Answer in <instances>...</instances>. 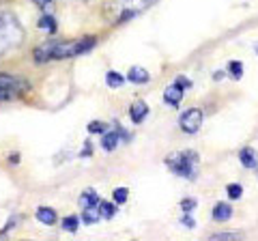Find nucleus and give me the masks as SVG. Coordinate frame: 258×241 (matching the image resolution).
I'll return each mask as SVG.
<instances>
[{
  "label": "nucleus",
  "instance_id": "obj_15",
  "mask_svg": "<svg viewBox=\"0 0 258 241\" xmlns=\"http://www.w3.org/2000/svg\"><path fill=\"white\" fill-rule=\"evenodd\" d=\"M39 28H43V30H47L50 35H54V33H56V20L52 18L50 13H43L41 20H39Z\"/></svg>",
  "mask_w": 258,
  "mask_h": 241
},
{
  "label": "nucleus",
  "instance_id": "obj_32",
  "mask_svg": "<svg viewBox=\"0 0 258 241\" xmlns=\"http://www.w3.org/2000/svg\"><path fill=\"white\" fill-rule=\"evenodd\" d=\"M80 3H86V0H80Z\"/></svg>",
  "mask_w": 258,
  "mask_h": 241
},
{
  "label": "nucleus",
  "instance_id": "obj_2",
  "mask_svg": "<svg viewBox=\"0 0 258 241\" xmlns=\"http://www.w3.org/2000/svg\"><path fill=\"white\" fill-rule=\"evenodd\" d=\"M157 0H108L103 7V15L110 24H123L134 18H138L140 13L151 9Z\"/></svg>",
  "mask_w": 258,
  "mask_h": 241
},
{
  "label": "nucleus",
  "instance_id": "obj_17",
  "mask_svg": "<svg viewBox=\"0 0 258 241\" xmlns=\"http://www.w3.org/2000/svg\"><path fill=\"white\" fill-rule=\"evenodd\" d=\"M99 211H101V218H114L116 215V205H112V203H108V200H101L99 203Z\"/></svg>",
  "mask_w": 258,
  "mask_h": 241
},
{
  "label": "nucleus",
  "instance_id": "obj_18",
  "mask_svg": "<svg viewBox=\"0 0 258 241\" xmlns=\"http://www.w3.org/2000/svg\"><path fill=\"white\" fill-rule=\"evenodd\" d=\"M62 228L64 230H69V232H76L80 228V218L78 215H67V218H62Z\"/></svg>",
  "mask_w": 258,
  "mask_h": 241
},
{
  "label": "nucleus",
  "instance_id": "obj_23",
  "mask_svg": "<svg viewBox=\"0 0 258 241\" xmlns=\"http://www.w3.org/2000/svg\"><path fill=\"white\" fill-rule=\"evenodd\" d=\"M127 196H129V192H127L125 188H116V190H114V200H116L118 205L127 203Z\"/></svg>",
  "mask_w": 258,
  "mask_h": 241
},
{
  "label": "nucleus",
  "instance_id": "obj_14",
  "mask_svg": "<svg viewBox=\"0 0 258 241\" xmlns=\"http://www.w3.org/2000/svg\"><path fill=\"white\" fill-rule=\"evenodd\" d=\"M101 218V211H99V207H84V213H82V220L86 224H95V222H99Z\"/></svg>",
  "mask_w": 258,
  "mask_h": 241
},
{
  "label": "nucleus",
  "instance_id": "obj_10",
  "mask_svg": "<svg viewBox=\"0 0 258 241\" xmlns=\"http://www.w3.org/2000/svg\"><path fill=\"white\" fill-rule=\"evenodd\" d=\"M35 215H37L39 222L45 224V226H52V224L58 222V215H56V211H54V209H50V207H39Z\"/></svg>",
  "mask_w": 258,
  "mask_h": 241
},
{
  "label": "nucleus",
  "instance_id": "obj_4",
  "mask_svg": "<svg viewBox=\"0 0 258 241\" xmlns=\"http://www.w3.org/2000/svg\"><path fill=\"white\" fill-rule=\"evenodd\" d=\"M166 166L176 174L187 181L196 179V166H198V153L196 151H181L170 157H166Z\"/></svg>",
  "mask_w": 258,
  "mask_h": 241
},
{
  "label": "nucleus",
  "instance_id": "obj_3",
  "mask_svg": "<svg viewBox=\"0 0 258 241\" xmlns=\"http://www.w3.org/2000/svg\"><path fill=\"white\" fill-rule=\"evenodd\" d=\"M24 41V28L13 13L0 11V58Z\"/></svg>",
  "mask_w": 258,
  "mask_h": 241
},
{
  "label": "nucleus",
  "instance_id": "obj_1",
  "mask_svg": "<svg viewBox=\"0 0 258 241\" xmlns=\"http://www.w3.org/2000/svg\"><path fill=\"white\" fill-rule=\"evenodd\" d=\"M97 45V39L93 35H86L78 41H60V39H50L43 45L35 50V61L37 63H47V61H62V58H74V56L91 52Z\"/></svg>",
  "mask_w": 258,
  "mask_h": 241
},
{
  "label": "nucleus",
  "instance_id": "obj_28",
  "mask_svg": "<svg viewBox=\"0 0 258 241\" xmlns=\"http://www.w3.org/2000/svg\"><path fill=\"white\" fill-rule=\"evenodd\" d=\"M181 222H183V224H185V226H187V228H194V220L189 218V213H185Z\"/></svg>",
  "mask_w": 258,
  "mask_h": 241
},
{
  "label": "nucleus",
  "instance_id": "obj_7",
  "mask_svg": "<svg viewBox=\"0 0 258 241\" xmlns=\"http://www.w3.org/2000/svg\"><path fill=\"white\" fill-rule=\"evenodd\" d=\"M183 95H185V88L174 82L172 86H168L166 91H164V101H166L170 108H176V106H179V103L183 101Z\"/></svg>",
  "mask_w": 258,
  "mask_h": 241
},
{
  "label": "nucleus",
  "instance_id": "obj_12",
  "mask_svg": "<svg viewBox=\"0 0 258 241\" xmlns=\"http://www.w3.org/2000/svg\"><path fill=\"white\" fill-rule=\"evenodd\" d=\"M213 218L217 222H228L232 218V207L228 203H217L213 207Z\"/></svg>",
  "mask_w": 258,
  "mask_h": 241
},
{
  "label": "nucleus",
  "instance_id": "obj_6",
  "mask_svg": "<svg viewBox=\"0 0 258 241\" xmlns=\"http://www.w3.org/2000/svg\"><path fill=\"white\" fill-rule=\"evenodd\" d=\"M179 125L185 134H196L200 130V125H203V110H198V108L185 110L179 118Z\"/></svg>",
  "mask_w": 258,
  "mask_h": 241
},
{
  "label": "nucleus",
  "instance_id": "obj_19",
  "mask_svg": "<svg viewBox=\"0 0 258 241\" xmlns=\"http://www.w3.org/2000/svg\"><path fill=\"white\" fill-rule=\"evenodd\" d=\"M228 76L232 80H241V76H243V63H239V61L228 63Z\"/></svg>",
  "mask_w": 258,
  "mask_h": 241
},
{
  "label": "nucleus",
  "instance_id": "obj_8",
  "mask_svg": "<svg viewBox=\"0 0 258 241\" xmlns=\"http://www.w3.org/2000/svg\"><path fill=\"white\" fill-rule=\"evenodd\" d=\"M239 162L243 164V168H249V170H254V168L258 166V155L256 151L252 147H243L239 153Z\"/></svg>",
  "mask_w": 258,
  "mask_h": 241
},
{
  "label": "nucleus",
  "instance_id": "obj_16",
  "mask_svg": "<svg viewBox=\"0 0 258 241\" xmlns=\"http://www.w3.org/2000/svg\"><path fill=\"white\" fill-rule=\"evenodd\" d=\"M123 82H125V78L120 74H116V71H108V74H106V84L110 88H120V86H123Z\"/></svg>",
  "mask_w": 258,
  "mask_h": 241
},
{
  "label": "nucleus",
  "instance_id": "obj_27",
  "mask_svg": "<svg viewBox=\"0 0 258 241\" xmlns=\"http://www.w3.org/2000/svg\"><path fill=\"white\" fill-rule=\"evenodd\" d=\"M18 220H20V218H11L9 222H7V224H5V228H3V232H0V235H5V232H7V230H11V228L15 226V222H18Z\"/></svg>",
  "mask_w": 258,
  "mask_h": 241
},
{
  "label": "nucleus",
  "instance_id": "obj_20",
  "mask_svg": "<svg viewBox=\"0 0 258 241\" xmlns=\"http://www.w3.org/2000/svg\"><path fill=\"white\" fill-rule=\"evenodd\" d=\"M226 194H228V198H232V200H239L243 196V188H241L239 183H230V186L226 188Z\"/></svg>",
  "mask_w": 258,
  "mask_h": 241
},
{
  "label": "nucleus",
  "instance_id": "obj_5",
  "mask_svg": "<svg viewBox=\"0 0 258 241\" xmlns=\"http://www.w3.org/2000/svg\"><path fill=\"white\" fill-rule=\"evenodd\" d=\"M26 91H28V82L24 78L9 76V74H0V103L18 99Z\"/></svg>",
  "mask_w": 258,
  "mask_h": 241
},
{
  "label": "nucleus",
  "instance_id": "obj_26",
  "mask_svg": "<svg viewBox=\"0 0 258 241\" xmlns=\"http://www.w3.org/2000/svg\"><path fill=\"white\" fill-rule=\"evenodd\" d=\"M174 82H176V84H179V86H183V88H189V86H191V82H189V80H187V78H185V76H179V78H176V80H174Z\"/></svg>",
  "mask_w": 258,
  "mask_h": 241
},
{
  "label": "nucleus",
  "instance_id": "obj_29",
  "mask_svg": "<svg viewBox=\"0 0 258 241\" xmlns=\"http://www.w3.org/2000/svg\"><path fill=\"white\" fill-rule=\"evenodd\" d=\"M11 162H13V164H18V162H20V155H18V153H13V155H11Z\"/></svg>",
  "mask_w": 258,
  "mask_h": 241
},
{
  "label": "nucleus",
  "instance_id": "obj_33",
  "mask_svg": "<svg viewBox=\"0 0 258 241\" xmlns=\"http://www.w3.org/2000/svg\"><path fill=\"white\" fill-rule=\"evenodd\" d=\"M0 3H5V0H0Z\"/></svg>",
  "mask_w": 258,
  "mask_h": 241
},
{
  "label": "nucleus",
  "instance_id": "obj_9",
  "mask_svg": "<svg viewBox=\"0 0 258 241\" xmlns=\"http://www.w3.org/2000/svg\"><path fill=\"white\" fill-rule=\"evenodd\" d=\"M147 114H149V106L144 101H136L134 106H129V118H132L134 123H142Z\"/></svg>",
  "mask_w": 258,
  "mask_h": 241
},
{
  "label": "nucleus",
  "instance_id": "obj_25",
  "mask_svg": "<svg viewBox=\"0 0 258 241\" xmlns=\"http://www.w3.org/2000/svg\"><path fill=\"white\" fill-rule=\"evenodd\" d=\"M239 235H235V232H215V235L211 239H235Z\"/></svg>",
  "mask_w": 258,
  "mask_h": 241
},
{
  "label": "nucleus",
  "instance_id": "obj_31",
  "mask_svg": "<svg viewBox=\"0 0 258 241\" xmlns=\"http://www.w3.org/2000/svg\"><path fill=\"white\" fill-rule=\"evenodd\" d=\"M254 50H256V54H258V43H256V47H254Z\"/></svg>",
  "mask_w": 258,
  "mask_h": 241
},
{
  "label": "nucleus",
  "instance_id": "obj_13",
  "mask_svg": "<svg viewBox=\"0 0 258 241\" xmlns=\"http://www.w3.org/2000/svg\"><path fill=\"white\" fill-rule=\"evenodd\" d=\"M99 196H97L95 190H84L82 196H80V205L82 207H99Z\"/></svg>",
  "mask_w": 258,
  "mask_h": 241
},
{
  "label": "nucleus",
  "instance_id": "obj_30",
  "mask_svg": "<svg viewBox=\"0 0 258 241\" xmlns=\"http://www.w3.org/2000/svg\"><path fill=\"white\" fill-rule=\"evenodd\" d=\"M222 78H224L222 71H217V74H213V80H222Z\"/></svg>",
  "mask_w": 258,
  "mask_h": 241
},
{
  "label": "nucleus",
  "instance_id": "obj_22",
  "mask_svg": "<svg viewBox=\"0 0 258 241\" xmlns=\"http://www.w3.org/2000/svg\"><path fill=\"white\" fill-rule=\"evenodd\" d=\"M88 132L91 134H106V123H101V120H93V123H88Z\"/></svg>",
  "mask_w": 258,
  "mask_h": 241
},
{
  "label": "nucleus",
  "instance_id": "obj_21",
  "mask_svg": "<svg viewBox=\"0 0 258 241\" xmlns=\"http://www.w3.org/2000/svg\"><path fill=\"white\" fill-rule=\"evenodd\" d=\"M196 207H198V200H196V198H183V200H181L183 213H191Z\"/></svg>",
  "mask_w": 258,
  "mask_h": 241
},
{
  "label": "nucleus",
  "instance_id": "obj_11",
  "mask_svg": "<svg viewBox=\"0 0 258 241\" xmlns=\"http://www.w3.org/2000/svg\"><path fill=\"white\" fill-rule=\"evenodd\" d=\"M127 80L129 82H134V84H147L151 80V74L144 67H132L129 69V74H127Z\"/></svg>",
  "mask_w": 258,
  "mask_h": 241
},
{
  "label": "nucleus",
  "instance_id": "obj_24",
  "mask_svg": "<svg viewBox=\"0 0 258 241\" xmlns=\"http://www.w3.org/2000/svg\"><path fill=\"white\" fill-rule=\"evenodd\" d=\"M35 5L39 7V9H43V13L52 11V0H35Z\"/></svg>",
  "mask_w": 258,
  "mask_h": 241
}]
</instances>
